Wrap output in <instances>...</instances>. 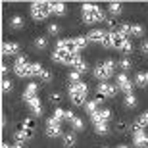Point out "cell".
Segmentation results:
<instances>
[{
	"label": "cell",
	"instance_id": "obj_1",
	"mask_svg": "<svg viewBox=\"0 0 148 148\" xmlns=\"http://www.w3.org/2000/svg\"><path fill=\"white\" fill-rule=\"evenodd\" d=\"M37 92H38L37 83H29L27 87H25V90H23V102L27 104V108L31 110V114H33L35 117H40V114H42V104H40Z\"/></svg>",
	"mask_w": 148,
	"mask_h": 148
},
{
	"label": "cell",
	"instance_id": "obj_2",
	"mask_svg": "<svg viewBox=\"0 0 148 148\" xmlns=\"http://www.w3.org/2000/svg\"><path fill=\"white\" fill-rule=\"evenodd\" d=\"M81 14H83V21L87 25H92V23H98V21H106L108 17L104 16V12L100 10L98 6L94 4H83L81 6Z\"/></svg>",
	"mask_w": 148,
	"mask_h": 148
},
{
	"label": "cell",
	"instance_id": "obj_3",
	"mask_svg": "<svg viewBox=\"0 0 148 148\" xmlns=\"http://www.w3.org/2000/svg\"><path fill=\"white\" fill-rule=\"evenodd\" d=\"M87 92H88V87L83 81L69 85V98H71V102L75 106H85L87 104Z\"/></svg>",
	"mask_w": 148,
	"mask_h": 148
},
{
	"label": "cell",
	"instance_id": "obj_4",
	"mask_svg": "<svg viewBox=\"0 0 148 148\" xmlns=\"http://www.w3.org/2000/svg\"><path fill=\"white\" fill-rule=\"evenodd\" d=\"M115 66H117V64H115L114 60H104V62H100L98 66L94 67V77H96V79H100L102 83H106L112 75H114Z\"/></svg>",
	"mask_w": 148,
	"mask_h": 148
},
{
	"label": "cell",
	"instance_id": "obj_5",
	"mask_svg": "<svg viewBox=\"0 0 148 148\" xmlns=\"http://www.w3.org/2000/svg\"><path fill=\"white\" fill-rule=\"evenodd\" d=\"M110 33H112V48L121 50L123 54H129V52L133 50V44H131V40H129L127 37L115 33V31H110Z\"/></svg>",
	"mask_w": 148,
	"mask_h": 148
},
{
	"label": "cell",
	"instance_id": "obj_6",
	"mask_svg": "<svg viewBox=\"0 0 148 148\" xmlns=\"http://www.w3.org/2000/svg\"><path fill=\"white\" fill-rule=\"evenodd\" d=\"M14 73H16L19 79H27L31 77V64L25 56H17L16 64H14Z\"/></svg>",
	"mask_w": 148,
	"mask_h": 148
},
{
	"label": "cell",
	"instance_id": "obj_7",
	"mask_svg": "<svg viewBox=\"0 0 148 148\" xmlns=\"http://www.w3.org/2000/svg\"><path fill=\"white\" fill-rule=\"evenodd\" d=\"M50 16V2H33L31 4V17L37 21H42Z\"/></svg>",
	"mask_w": 148,
	"mask_h": 148
},
{
	"label": "cell",
	"instance_id": "obj_8",
	"mask_svg": "<svg viewBox=\"0 0 148 148\" xmlns=\"http://www.w3.org/2000/svg\"><path fill=\"white\" fill-rule=\"evenodd\" d=\"M133 143L137 148H148V135L144 133V129L133 125Z\"/></svg>",
	"mask_w": 148,
	"mask_h": 148
},
{
	"label": "cell",
	"instance_id": "obj_9",
	"mask_svg": "<svg viewBox=\"0 0 148 148\" xmlns=\"http://www.w3.org/2000/svg\"><path fill=\"white\" fill-rule=\"evenodd\" d=\"M62 121L54 119V117H50L48 121H46V135H48L50 138H56V137H60L62 135V125H60Z\"/></svg>",
	"mask_w": 148,
	"mask_h": 148
},
{
	"label": "cell",
	"instance_id": "obj_10",
	"mask_svg": "<svg viewBox=\"0 0 148 148\" xmlns=\"http://www.w3.org/2000/svg\"><path fill=\"white\" fill-rule=\"evenodd\" d=\"M56 48L67 50L69 54H79V48H77L75 38H60V40L56 42Z\"/></svg>",
	"mask_w": 148,
	"mask_h": 148
},
{
	"label": "cell",
	"instance_id": "obj_11",
	"mask_svg": "<svg viewBox=\"0 0 148 148\" xmlns=\"http://www.w3.org/2000/svg\"><path fill=\"white\" fill-rule=\"evenodd\" d=\"M133 85H135V83H133L125 73H119V75H117V88L123 90L125 94H133Z\"/></svg>",
	"mask_w": 148,
	"mask_h": 148
},
{
	"label": "cell",
	"instance_id": "obj_12",
	"mask_svg": "<svg viewBox=\"0 0 148 148\" xmlns=\"http://www.w3.org/2000/svg\"><path fill=\"white\" fill-rule=\"evenodd\" d=\"M117 92V87H114L112 83H100L98 87H96V94L98 96H114V94Z\"/></svg>",
	"mask_w": 148,
	"mask_h": 148
},
{
	"label": "cell",
	"instance_id": "obj_13",
	"mask_svg": "<svg viewBox=\"0 0 148 148\" xmlns=\"http://www.w3.org/2000/svg\"><path fill=\"white\" fill-rule=\"evenodd\" d=\"M90 119H92L94 125H96V123H108V121L112 119V112L110 110H98V112H94V114L90 115Z\"/></svg>",
	"mask_w": 148,
	"mask_h": 148
},
{
	"label": "cell",
	"instance_id": "obj_14",
	"mask_svg": "<svg viewBox=\"0 0 148 148\" xmlns=\"http://www.w3.org/2000/svg\"><path fill=\"white\" fill-rule=\"evenodd\" d=\"M19 131L25 135V138H27V140H31V138L35 137V121L33 119H25L21 123V127H19Z\"/></svg>",
	"mask_w": 148,
	"mask_h": 148
},
{
	"label": "cell",
	"instance_id": "obj_15",
	"mask_svg": "<svg viewBox=\"0 0 148 148\" xmlns=\"http://www.w3.org/2000/svg\"><path fill=\"white\" fill-rule=\"evenodd\" d=\"M106 33H108V31H102V29H92V31H88L87 38H88V42H98V44H102V42H104Z\"/></svg>",
	"mask_w": 148,
	"mask_h": 148
},
{
	"label": "cell",
	"instance_id": "obj_16",
	"mask_svg": "<svg viewBox=\"0 0 148 148\" xmlns=\"http://www.w3.org/2000/svg\"><path fill=\"white\" fill-rule=\"evenodd\" d=\"M67 12V6L64 2H50V14L54 16H64Z\"/></svg>",
	"mask_w": 148,
	"mask_h": 148
},
{
	"label": "cell",
	"instance_id": "obj_17",
	"mask_svg": "<svg viewBox=\"0 0 148 148\" xmlns=\"http://www.w3.org/2000/svg\"><path fill=\"white\" fill-rule=\"evenodd\" d=\"M16 52H19V44L17 42H4L2 44V54L4 56H14Z\"/></svg>",
	"mask_w": 148,
	"mask_h": 148
},
{
	"label": "cell",
	"instance_id": "obj_18",
	"mask_svg": "<svg viewBox=\"0 0 148 148\" xmlns=\"http://www.w3.org/2000/svg\"><path fill=\"white\" fill-rule=\"evenodd\" d=\"M75 144H77L75 133H66V135H64V146L66 148H73Z\"/></svg>",
	"mask_w": 148,
	"mask_h": 148
},
{
	"label": "cell",
	"instance_id": "obj_19",
	"mask_svg": "<svg viewBox=\"0 0 148 148\" xmlns=\"http://www.w3.org/2000/svg\"><path fill=\"white\" fill-rule=\"evenodd\" d=\"M108 12H110V16H119L121 12H123V6L119 4V2H112V4H108Z\"/></svg>",
	"mask_w": 148,
	"mask_h": 148
},
{
	"label": "cell",
	"instance_id": "obj_20",
	"mask_svg": "<svg viewBox=\"0 0 148 148\" xmlns=\"http://www.w3.org/2000/svg\"><path fill=\"white\" fill-rule=\"evenodd\" d=\"M35 48L37 50H46L48 48V38L46 37H37L35 38Z\"/></svg>",
	"mask_w": 148,
	"mask_h": 148
},
{
	"label": "cell",
	"instance_id": "obj_21",
	"mask_svg": "<svg viewBox=\"0 0 148 148\" xmlns=\"http://www.w3.org/2000/svg\"><path fill=\"white\" fill-rule=\"evenodd\" d=\"M10 25H12L14 29H21L23 25H25V19H23L21 16H14V17L10 19Z\"/></svg>",
	"mask_w": 148,
	"mask_h": 148
},
{
	"label": "cell",
	"instance_id": "obj_22",
	"mask_svg": "<svg viewBox=\"0 0 148 148\" xmlns=\"http://www.w3.org/2000/svg\"><path fill=\"white\" fill-rule=\"evenodd\" d=\"M71 127H73V131H83V129H85V121L75 115V117L71 119Z\"/></svg>",
	"mask_w": 148,
	"mask_h": 148
},
{
	"label": "cell",
	"instance_id": "obj_23",
	"mask_svg": "<svg viewBox=\"0 0 148 148\" xmlns=\"http://www.w3.org/2000/svg\"><path fill=\"white\" fill-rule=\"evenodd\" d=\"M98 102H96V100H92V102H87V104H85V110H87V114L88 115H92L94 112H98Z\"/></svg>",
	"mask_w": 148,
	"mask_h": 148
},
{
	"label": "cell",
	"instance_id": "obj_24",
	"mask_svg": "<svg viewBox=\"0 0 148 148\" xmlns=\"http://www.w3.org/2000/svg\"><path fill=\"white\" fill-rule=\"evenodd\" d=\"M137 96L135 94H125V106L127 108H137Z\"/></svg>",
	"mask_w": 148,
	"mask_h": 148
},
{
	"label": "cell",
	"instance_id": "obj_25",
	"mask_svg": "<svg viewBox=\"0 0 148 148\" xmlns=\"http://www.w3.org/2000/svg\"><path fill=\"white\" fill-rule=\"evenodd\" d=\"M87 69H88V67H87V64H85V60H79L75 66H73V71H77L79 75H83V73L87 71Z\"/></svg>",
	"mask_w": 148,
	"mask_h": 148
},
{
	"label": "cell",
	"instance_id": "obj_26",
	"mask_svg": "<svg viewBox=\"0 0 148 148\" xmlns=\"http://www.w3.org/2000/svg\"><path fill=\"white\" fill-rule=\"evenodd\" d=\"M135 125L140 127V129H144V127H148V112H144L140 117H138L137 121H135Z\"/></svg>",
	"mask_w": 148,
	"mask_h": 148
},
{
	"label": "cell",
	"instance_id": "obj_27",
	"mask_svg": "<svg viewBox=\"0 0 148 148\" xmlns=\"http://www.w3.org/2000/svg\"><path fill=\"white\" fill-rule=\"evenodd\" d=\"M14 140H16V146H23L27 138H25V135H23L21 131H16L14 133Z\"/></svg>",
	"mask_w": 148,
	"mask_h": 148
},
{
	"label": "cell",
	"instance_id": "obj_28",
	"mask_svg": "<svg viewBox=\"0 0 148 148\" xmlns=\"http://www.w3.org/2000/svg\"><path fill=\"white\" fill-rule=\"evenodd\" d=\"M135 85H138V87H146L148 85L146 73H137V77H135Z\"/></svg>",
	"mask_w": 148,
	"mask_h": 148
},
{
	"label": "cell",
	"instance_id": "obj_29",
	"mask_svg": "<svg viewBox=\"0 0 148 148\" xmlns=\"http://www.w3.org/2000/svg\"><path fill=\"white\" fill-rule=\"evenodd\" d=\"M129 35H133V37H143L144 35V27L143 25H131V33Z\"/></svg>",
	"mask_w": 148,
	"mask_h": 148
},
{
	"label": "cell",
	"instance_id": "obj_30",
	"mask_svg": "<svg viewBox=\"0 0 148 148\" xmlns=\"http://www.w3.org/2000/svg\"><path fill=\"white\" fill-rule=\"evenodd\" d=\"M94 131H96V135H106L108 133V123H96Z\"/></svg>",
	"mask_w": 148,
	"mask_h": 148
},
{
	"label": "cell",
	"instance_id": "obj_31",
	"mask_svg": "<svg viewBox=\"0 0 148 148\" xmlns=\"http://www.w3.org/2000/svg\"><path fill=\"white\" fill-rule=\"evenodd\" d=\"M42 69H44V67L40 66V64H31V77H38Z\"/></svg>",
	"mask_w": 148,
	"mask_h": 148
},
{
	"label": "cell",
	"instance_id": "obj_32",
	"mask_svg": "<svg viewBox=\"0 0 148 148\" xmlns=\"http://www.w3.org/2000/svg\"><path fill=\"white\" fill-rule=\"evenodd\" d=\"M117 67H119V69H123V71H129V69H131V62L127 60V58H123V60L117 62Z\"/></svg>",
	"mask_w": 148,
	"mask_h": 148
},
{
	"label": "cell",
	"instance_id": "obj_33",
	"mask_svg": "<svg viewBox=\"0 0 148 148\" xmlns=\"http://www.w3.org/2000/svg\"><path fill=\"white\" fill-rule=\"evenodd\" d=\"M52 117H54V119H58V121L66 119V110H62V108H56L54 114H52Z\"/></svg>",
	"mask_w": 148,
	"mask_h": 148
},
{
	"label": "cell",
	"instance_id": "obj_34",
	"mask_svg": "<svg viewBox=\"0 0 148 148\" xmlns=\"http://www.w3.org/2000/svg\"><path fill=\"white\" fill-rule=\"evenodd\" d=\"M67 81L71 83V85H73V83H79V81H81V75H79L77 71H69V73H67Z\"/></svg>",
	"mask_w": 148,
	"mask_h": 148
},
{
	"label": "cell",
	"instance_id": "obj_35",
	"mask_svg": "<svg viewBox=\"0 0 148 148\" xmlns=\"http://www.w3.org/2000/svg\"><path fill=\"white\" fill-rule=\"evenodd\" d=\"M75 42H77V48L81 50V48H85L88 44V38L87 37H75Z\"/></svg>",
	"mask_w": 148,
	"mask_h": 148
},
{
	"label": "cell",
	"instance_id": "obj_36",
	"mask_svg": "<svg viewBox=\"0 0 148 148\" xmlns=\"http://www.w3.org/2000/svg\"><path fill=\"white\" fill-rule=\"evenodd\" d=\"M12 87H14V85H12V81L4 77V79H2V90H4V92H10Z\"/></svg>",
	"mask_w": 148,
	"mask_h": 148
},
{
	"label": "cell",
	"instance_id": "obj_37",
	"mask_svg": "<svg viewBox=\"0 0 148 148\" xmlns=\"http://www.w3.org/2000/svg\"><path fill=\"white\" fill-rule=\"evenodd\" d=\"M38 79H40V81H50V79H52V73L46 71V69H42L40 75H38Z\"/></svg>",
	"mask_w": 148,
	"mask_h": 148
},
{
	"label": "cell",
	"instance_id": "obj_38",
	"mask_svg": "<svg viewBox=\"0 0 148 148\" xmlns=\"http://www.w3.org/2000/svg\"><path fill=\"white\" fill-rule=\"evenodd\" d=\"M117 131H119V133L129 131V123H127V121H119V123H117Z\"/></svg>",
	"mask_w": 148,
	"mask_h": 148
},
{
	"label": "cell",
	"instance_id": "obj_39",
	"mask_svg": "<svg viewBox=\"0 0 148 148\" xmlns=\"http://www.w3.org/2000/svg\"><path fill=\"white\" fill-rule=\"evenodd\" d=\"M62 29H60V25H56V23H52V25H48V33L50 35H58Z\"/></svg>",
	"mask_w": 148,
	"mask_h": 148
},
{
	"label": "cell",
	"instance_id": "obj_40",
	"mask_svg": "<svg viewBox=\"0 0 148 148\" xmlns=\"http://www.w3.org/2000/svg\"><path fill=\"white\" fill-rule=\"evenodd\" d=\"M60 100H62L60 92H52V94H50V102H60Z\"/></svg>",
	"mask_w": 148,
	"mask_h": 148
},
{
	"label": "cell",
	"instance_id": "obj_41",
	"mask_svg": "<svg viewBox=\"0 0 148 148\" xmlns=\"http://www.w3.org/2000/svg\"><path fill=\"white\" fill-rule=\"evenodd\" d=\"M140 50H143V54L148 56V40H143V42H140Z\"/></svg>",
	"mask_w": 148,
	"mask_h": 148
},
{
	"label": "cell",
	"instance_id": "obj_42",
	"mask_svg": "<svg viewBox=\"0 0 148 148\" xmlns=\"http://www.w3.org/2000/svg\"><path fill=\"white\" fill-rule=\"evenodd\" d=\"M2 148H21V146H16V144L12 146V144H6V143H4V144H2Z\"/></svg>",
	"mask_w": 148,
	"mask_h": 148
},
{
	"label": "cell",
	"instance_id": "obj_43",
	"mask_svg": "<svg viewBox=\"0 0 148 148\" xmlns=\"http://www.w3.org/2000/svg\"><path fill=\"white\" fill-rule=\"evenodd\" d=\"M8 71H10V67H8V66H6V64H4V66H2V73H4V75H6V73H8Z\"/></svg>",
	"mask_w": 148,
	"mask_h": 148
},
{
	"label": "cell",
	"instance_id": "obj_44",
	"mask_svg": "<svg viewBox=\"0 0 148 148\" xmlns=\"http://www.w3.org/2000/svg\"><path fill=\"white\" fill-rule=\"evenodd\" d=\"M117 148H129V146H127V144H119V146H117Z\"/></svg>",
	"mask_w": 148,
	"mask_h": 148
},
{
	"label": "cell",
	"instance_id": "obj_45",
	"mask_svg": "<svg viewBox=\"0 0 148 148\" xmlns=\"http://www.w3.org/2000/svg\"><path fill=\"white\" fill-rule=\"evenodd\" d=\"M146 81H148V71H146Z\"/></svg>",
	"mask_w": 148,
	"mask_h": 148
},
{
	"label": "cell",
	"instance_id": "obj_46",
	"mask_svg": "<svg viewBox=\"0 0 148 148\" xmlns=\"http://www.w3.org/2000/svg\"><path fill=\"white\" fill-rule=\"evenodd\" d=\"M102 148H108V146H102Z\"/></svg>",
	"mask_w": 148,
	"mask_h": 148
}]
</instances>
